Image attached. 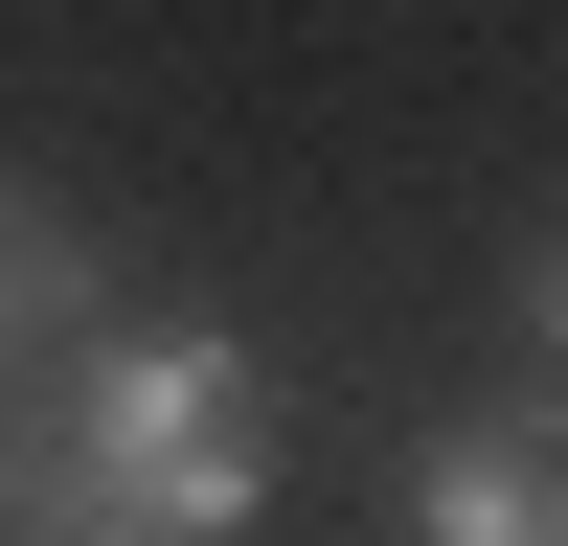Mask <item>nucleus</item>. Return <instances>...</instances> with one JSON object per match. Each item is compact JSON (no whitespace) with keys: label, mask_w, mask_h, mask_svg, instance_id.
<instances>
[{"label":"nucleus","mask_w":568,"mask_h":546,"mask_svg":"<svg viewBox=\"0 0 568 546\" xmlns=\"http://www.w3.org/2000/svg\"><path fill=\"white\" fill-rule=\"evenodd\" d=\"M273 501V364L160 318V342H45V410L0 455V546H251Z\"/></svg>","instance_id":"f257e3e1"},{"label":"nucleus","mask_w":568,"mask_h":546,"mask_svg":"<svg viewBox=\"0 0 568 546\" xmlns=\"http://www.w3.org/2000/svg\"><path fill=\"white\" fill-rule=\"evenodd\" d=\"M409 546H568V455H546V410H455V433L409 455Z\"/></svg>","instance_id":"f03ea898"},{"label":"nucleus","mask_w":568,"mask_h":546,"mask_svg":"<svg viewBox=\"0 0 568 546\" xmlns=\"http://www.w3.org/2000/svg\"><path fill=\"white\" fill-rule=\"evenodd\" d=\"M69 318H91V228H69V205H0V387H23Z\"/></svg>","instance_id":"7ed1b4c3"}]
</instances>
